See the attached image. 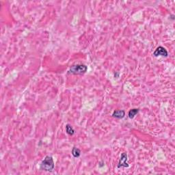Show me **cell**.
Masks as SVG:
<instances>
[{"mask_svg": "<svg viewBox=\"0 0 175 175\" xmlns=\"http://www.w3.org/2000/svg\"><path fill=\"white\" fill-rule=\"evenodd\" d=\"M66 133L70 135H74L75 133V130L69 124H67V125H66Z\"/></svg>", "mask_w": 175, "mask_h": 175, "instance_id": "obj_8", "label": "cell"}, {"mask_svg": "<svg viewBox=\"0 0 175 175\" xmlns=\"http://www.w3.org/2000/svg\"><path fill=\"white\" fill-rule=\"evenodd\" d=\"M55 168L54 159L52 156H46L42 161L40 165V170L47 171V172H52Z\"/></svg>", "mask_w": 175, "mask_h": 175, "instance_id": "obj_1", "label": "cell"}, {"mask_svg": "<svg viewBox=\"0 0 175 175\" xmlns=\"http://www.w3.org/2000/svg\"><path fill=\"white\" fill-rule=\"evenodd\" d=\"M72 155L74 157H79L81 155V151L76 147H73L72 150Z\"/></svg>", "mask_w": 175, "mask_h": 175, "instance_id": "obj_7", "label": "cell"}, {"mask_svg": "<svg viewBox=\"0 0 175 175\" xmlns=\"http://www.w3.org/2000/svg\"><path fill=\"white\" fill-rule=\"evenodd\" d=\"M153 55H154L155 57H158V56L167 57L168 55V53L164 47L160 46L155 50L154 53H153Z\"/></svg>", "mask_w": 175, "mask_h": 175, "instance_id": "obj_4", "label": "cell"}, {"mask_svg": "<svg viewBox=\"0 0 175 175\" xmlns=\"http://www.w3.org/2000/svg\"><path fill=\"white\" fill-rule=\"evenodd\" d=\"M88 70L87 66L84 65V64H75V65L71 66L70 68L69 72L70 73L74 75H79L84 74Z\"/></svg>", "mask_w": 175, "mask_h": 175, "instance_id": "obj_2", "label": "cell"}, {"mask_svg": "<svg viewBox=\"0 0 175 175\" xmlns=\"http://www.w3.org/2000/svg\"><path fill=\"white\" fill-rule=\"evenodd\" d=\"M125 112L124 110H116L112 114V116L118 119H122L125 117Z\"/></svg>", "mask_w": 175, "mask_h": 175, "instance_id": "obj_5", "label": "cell"}, {"mask_svg": "<svg viewBox=\"0 0 175 175\" xmlns=\"http://www.w3.org/2000/svg\"><path fill=\"white\" fill-rule=\"evenodd\" d=\"M139 112V109H132L129 112V119H133L135 116Z\"/></svg>", "mask_w": 175, "mask_h": 175, "instance_id": "obj_6", "label": "cell"}, {"mask_svg": "<svg viewBox=\"0 0 175 175\" xmlns=\"http://www.w3.org/2000/svg\"><path fill=\"white\" fill-rule=\"evenodd\" d=\"M121 167H125V168H128V157H127V154L126 153H123L121 154V159H120L118 168Z\"/></svg>", "mask_w": 175, "mask_h": 175, "instance_id": "obj_3", "label": "cell"}]
</instances>
